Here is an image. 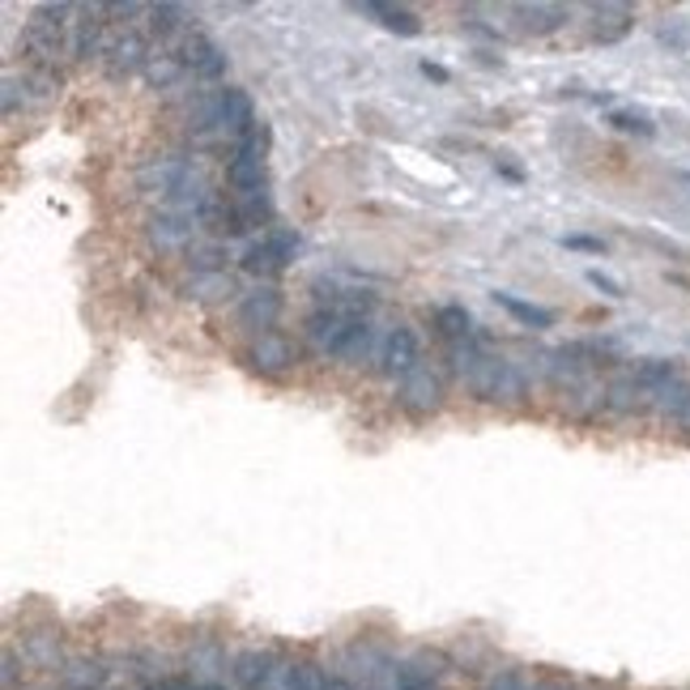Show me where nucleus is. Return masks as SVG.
<instances>
[{
	"label": "nucleus",
	"instance_id": "nucleus-28",
	"mask_svg": "<svg viewBox=\"0 0 690 690\" xmlns=\"http://www.w3.org/2000/svg\"><path fill=\"white\" fill-rule=\"evenodd\" d=\"M533 682L525 678V674H516V669H503V674H494L491 678V690H529Z\"/></svg>",
	"mask_w": 690,
	"mask_h": 690
},
{
	"label": "nucleus",
	"instance_id": "nucleus-20",
	"mask_svg": "<svg viewBox=\"0 0 690 690\" xmlns=\"http://www.w3.org/2000/svg\"><path fill=\"white\" fill-rule=\"evenodd\" d=\"M687 405H690V380L678 371L674 380H665L656 393H652V409L665 418V422H678L682 414H687Z\"/></svg>",
	"mask_w": 690,
	"mask_h": 690
},
{
	"label": "nucleus",
	"instance_id": "nucleus-1",
	"mask_svg": "<svg viewBox=\"0 0 690 690\" xmlns=\"http://www.w3.org/2000/svg\"><path fill=\"white\" fill-rule=\"evenodd\" d=\"M465 384H469V393L478 401H491V405H525V396H529V375L512 358L486 354V349L465 371Z\"/></svg>",
	"mask_w": 690,
	"mask_h": 690
},
{
	"label": "nucleus",
	"instance_id": "nucleus-12",
	"mask_svg": "<svg viewBox=\"0 0 690 690\" xmlns=\"http://www.w3.org/2000/svg\"><path fill=\"white\" fill-rule=\"evenodd\" d=\"M278 316H282V295H278L273 286L251 291V295H244V303H239V324H244L247 333H256V337L273 333Z\"/></svg>",
	"mask_w": 690,
	"mask_h": 690
},
{
	"label": "nucleus",
	"instance_id": "nucleus-24",
	"mask_svg": "<svg viewBox=\"0 0 690 690\" xmlns=\"http://www.w3.org/2000/svg\"><path fill=\"white\" fill-rule=\"evenodd\" d=\"M235 209H239V218H244V231H256V226H269V222H273V200H269L264 188H260V193H239V197H235Z\"/></svg>",
	"mask_w": 690,
	"mask_h": 690
},
{
	"label": "nucleus",
	"instance_id": "nucleus-3",
	"mask_svg": "<svg viewBox=\"0 0 690 690\" xmlns=\"http://www.w3.org/2000/svg\"><path fill=\"white\" fill-rule=\"evenodd\" d=\"M99 60H102V73H107L111 82H128V77L146 73L149 48L137 30H120V35L107 39V48H102Z\"/></svg>",
	"mask_w": 690,
	"mask_h": 690
},
{
	"label": "nucleus",
	"instance_id": "nucleus-19",
	"mask_svg": "<svg viewBox=\"0 0 690 690\" xmlns=\"http://www.w3.org/2000/svg\"><path fill=\"white\" fill-rule=\"evenodd\" d=\"M563 409L571 414V418H580V422H589V418H596L601 409H605V384H596V380H580L576 389H567L563 393Z\"/></svg>",
	"mask_w": 690,
	"mask_h": 690
},
{
	"label": "nucleus",
	"instance_id": "nucleus-17",
	"mask_svg": "<svg viewBox=\"0 0 690 690\" xmlns=\"http://www.w3.org/2000/svg\"><path fill=\"white\" fill-rule=\"evenodd\" d=\"M184 73H188V69H184V60H180V51L175 48H162V44H153V48H149L146 82L153 86V90H171Z\"/></svg>",
	"mask_w": 690,
	"mask_h": 690
},
{
	"label": "nucleus",
	"instance_id": "nucleus-14",
	"mask_svg": "<svg viewBox=\"0 0 690 690\" xmlns=\"http://www.w3.org/2000/svg\"><path fill=\"white\" fill-rule=\"evenodd\" d=\"M197 226H205V231H209V235H218V239H235V235H244V218H239L235 200H226L222 193H209V200L200 205Z\"/></svg>",
	"mask_w": 690,
	"mask_h": 690
},
{
	"label": "nucleus",
	"instance_id": "nucleus-11",
	"mask_svg": "<svg viewBox=\"0 0 690 690\" xmlns=\"http://www.w3.org/2000/svg\"><path fill=\"white\" fill-rule=\"evenodd\" d=\"M247 362H251V371H260V375H286V371L295 367V345L286 342L282 333H264V337L251 342Z\"/></svg>",
	"mask_w": 690,
	"mask_h": 690
},
{
	"label": "nucleus",
	"instance_id": "nucleus-21",
	"mask_svg": "<svg viewBox=\"0 0 690 690\" xmlns=\"http://www.w3.org/2000/svg\"><path fill=\"white\" fill-rule=\"evenodd\" d=\"M512 13L525 17V30H533V35H550V30H558L563 22H571V9H567V4H516Z\"/></svg>",
	"mask_w": 690,
	"mask_h": 690
},
{
	"label": "nucleus",
	"instance_id": "nucleus-8",
	"mask_svg": "<svg viewBox=\"0 0 690 690\" xmlns=\"http://www.w3.org/2000/svg\"><path fill=\"white\" fill-rule=\"evenodd\" d=\"M102 30H107V4H82L77 9V22L69 30V56L73 60H90L102 56Z\"/></svg>",
	"mask_w": 690,
	"mask_h": 690
},
{
	"label": "nucleus",
	"instance_id": "nucleus-35",
	"mask_svg": "<svg viewBox=\"0 0 690 690\" xmlns=\"http://www.w3.org/2000/svg\"><path fill=\"white\" fill-rule=\"evenodd\" d=\"M401 690H440V687H401Z\"/></svg>",
	"mask_w": 690,
	"mask_h": 690
},
{
	"label": "nucleus",
	"instance_id": "nucleus-31",
	"mask_svg": "<svg viewBox=\"0 0 690 690\" xmlns=\"http://www.w3.org/2000/svg\"><path fill=\"white\" fill-rule=\"evenodd\" d=\"M193 678H149L146 690H188Z\"/></svg>",
	"mask_w": 690,
	"mask_h": 690
},
{
	"label": "nucleus",
	"instance_id": "nucleus-36",
	"mask_svg": "<svg viewBox=\"0 0 690 690\" xmlns=\"http://www.w3.org/2000/svg\"><path fill=\"white\" fill-rule=\"evenodd\" d=\"M682 180H687V184H690V171H687V175H682Z\"/></svg>",
	"mask_w": 690,
	"mask_h": 690
},
{
	"label": "nucleus",
	"instance_id": "nucleus-7",
	"mask_svg": "<svg viewBox=\"0 0 690 690\" xmlns=\"http://www.w3.org/2000/svg\"><path fill=\"white\" fill-rule=\"evenodd\" d=\"M180 60H184V69H188L193 77H200V82H218V77L226 73V51L218 48L200 26L180 44Z\"/></svg>",
	"mask_w": 690,
	"mask_h": 690
},
{
	"label": "nucleus",
	"instance_id": "nucleus-22",
	"mask_svg": "<svg viewBox=\"0 0 690 690\" xmlns=\"http://www.w3.org/2000/svg\"><path fill=\"white\" fill-rule=\"evenodd\" d=\"M435 329H440V337H444L447 345L473 342V337H478V333H473V316H469L460 303H447V307L435 311Z\"/></svg>",
	"mask_w": 690,
	"mask_h": 690
},
{
	"label": "nucleus",
	"instance_id": "nucleus-16",
	"mask_svg": "<svg viewBox=\"0 0 690 690\" xmlns=\"http://www.w3.org/2000/svg\"><path fill=\"white\" fill-rule=\"evenodd\" d=\"M358 13H367V17H380V26H389L393 35H405V39H418L422 35V22L409 13V9H401V4H384V0H362V4H354Z\"/></svg>",
	"mask_w": 690,
	"mask_h": 690
},
{
	"label": "nucleus",
	"instance_id": "nucleus-6",
	"mask_svg": "<svg viewBox=\"0 0 690 690\" xmlns=\"http://www.w3.org/2000/svg\"><path fill=\"white\" fill-rule=\"evenodd\" d=\"M396 405L409 414V418H431L440 405H444V380L427 367H418L414 375H405L396 384Z\"/></svg>",
	"mask_w": 690,
	"mask_h": 690
},
{
	"label": "nucleus",
	"instance_id": "nucleus-2",
	"mask_svg": "<svg viewBox=\"0 0 690 690\" xmlns=\"http://www.w3.org/2000/svg\"><path fill=\"white\" fill-rule=\"evenodd\" d=\"M264 128L256 124L247 137L235 141L231 149V162H226V180H231V188H235V197L239 193H260L264 188Z\"/></svg>",
	"mask_w": 690,
	"mask_h": 690
},
{
	"label": "nucleus",
	"instance_id": "nucleus-27",
	"mask_svg": "<svg viewBox=\"0 0 690 690\" xmlns=\"http://www.w3.org/2000/svg\"><path fill=\"white\" fill-rule=\"evenodd\" d=\"M609 124H614L618 133H627V137H652V133H656L652 120H648V115H636V111H614Z\"/></svg>",
	"mask_w": 690,
	"mask_h": 690
},
{
	"label": "nucleus",
	"instance_id": "nucleus-33",
	"mask_svg": "<svg viewBox=\"0 0 690 690\" xmlns=\"http://www.w3.org/2000/svg\"><path fill=\"white\" fill-rule=\"evenodd\" d=\"M494 171H498L503 180H512V184H520V180H525V171H516V167H507V162H494Z\"/></svg>",
	"mask_w": 690,
	"mask_h": 690
},
{
	"label": "nucleus",
	"instance_id": "nucleus-23",
	"mask_svg": "<svg viewBox=\"0 0 690 690\" xmlns=\"http://www.w3.org/2000/svg\"><path fill=\"white\" fill-rule=\"evenodd\" d=\"M494 303L507 311V316H516L525 329H554V311H545V307H538V303H525V298H516V295H507V291H498L494 295Z\"/></svg>",
	"mask_w": 690,
	"mask_h": 690
},
{
	"label": "nucleus",
	"instance_id": "nucleus-34",
	"mask_svg": "<svg viewBox=\"0 0 690 690\" xmlns=\"http://www.w3.org/2000/svg\"><path fill=\"white\" fill-rule=\"evenodd\" d=\"M188 690H226V687H222V682H200V678H193Z\"/></svg>",
	"mask_w": 690,
	"mask_h": 690
},
{
	"label": "nucleus",
	"instance_id": "nucleus-4",
	"mask_svg": "<svg viewBox=\"0 0 690 690\" xmlns=\"http://www.w3.org/2000/svg\"><path fill=\"white\" fill-rule=\"evenodd\" d=\"M358 324H362V320H349V316L316 307V311L307 316V342H311L316 354H324V358H342L349 337L358 333Z\"/></svg>",
	"mask_w": 690,
	"mask_h": 690
},
{
	"label": "nucleus",
	"instance_id": "nucleus-10",
	"mask_svg": "<svg viewBox=\"0 0 690 690\" xmlns=\"http://www.w3.org/2000/svg\"><path fill=\"white\" fill-rule=\"evenodd\" d=\"M380 371H384V375H393V380H405V375H414V371H418V337H414L405 324L389 329V337H384V354H380Z\"/></svg>",
	"mask_w": 690,
	"mask_h": 690
},
{
	"label": "nucleus",
	"instance_id": "nucleus-25",
	"mask_svg": "<svg viewBox=\"0 0 690 690\" xmlns=\"http://www.w3.org/2000/svg\"><path fill=\"white\" fill-rule=\"evenodd\" d=\"M231 295H235V282L226 273H200L188 282V298H197V303H218V298Z\"/></svg>",
	"mask_w": 690,
	"mask_h": 690
},
{
	"label": "nucleus",
	"instance_id": "nucleus-30",
	"mask_svg": "<svg viewBox=\"0 0 690 690\" xmlns=\"http://www.w3.org/2000/svg\"><path fill=\"white\" fill-rule=\"evenodd\" d=\"M563 244L576 247V251H605V239H592V235H567Z\"/></svg>",
	"mask_w": 690,
	"mask_h": 690
},
{
	"label": "nucleus",
	"instance_id": "nucleus-15",
	"mask_svg": "<svg viewBox=\"0 0 690 690\" xmlns=\"http://www.w3.org/2000/svg\"><path fill=\"white\" fill-rule=\"evenodd\" d=\"M605 409H609V414H618V418L640 414V409H652V401H648V393L640 389V380H636V371H631V367H627V371H618V375L605 384Z\"/></svg>",
	"mask_w": 690,
	"mask_h": 690
},
{
	"label": "nucleus",
	"instance_id": "nucleus-5",
	"mask_svg": "<svg viewBox=\"0 0 690 690\" xmlns=\"http://www.w3.org/2000/svg\"><path fill=\"white\" fill-rule=\"evenodd\" d=\"M298 251V235L291 231H269L260 244H251L244 251V269L251 278H278Z\"/></svg>",
	"mask_w": 690,
	"mask_h": 690
},
{
	"label": "nucleus",
	"instance_id": "nucleus-29",
	"mask_svg": "<svg viewBox=\"0 0 690 690\" xmlns=\"http://www.w3.org/2000/svg\"><path fill=\"white\" fill-rule=\"evenodd\" d=\"M589 282H592V286H596V291H601L605 298H623V286H618L614 278H605L601 269H589Z\"/></svg>",
	"mask_w": 690,
	"mask_h": 690
},
{
	"label": "nucleus",
	"instance_id": "nucleus-32",
	"mask_svg": "<svg viewBox=\"0 0 690 690\" xmlns=\"http://www.w3.org/2000/svg\"><path fill=\"white\" fill-rule=\"evenodd\" d=\"M422 73H427L431 82H452V73H447L444 64H431V60H422Z\"/></svg>",
	"mask_w": 690,
	"mask_h": 690
},
{
	"label": "nucleus",
	"instance_id": "nucleus-18",
	"mask_svg": "<svg viewBox=\"0 0 690 690\" xmlns=\"http://www.w3.org/2000/svg\"><path fill=\"white\" fill-rule=\"evenodd\" d=\"M149 239L153 247H162V251H180V247L193 244V218H180V213H158L153 222H149Z\"/></svg>",
	"mask_w": 690,
	"mask_h": 690
},
{
	"label": "nucleus",
	"instance_id": "nucleus-26",
	"mask_svg": "<svg viewBox=\"0 0 690 690\" xmlns=\"http://www.w3.org/2000/svg\"><path fill=\"white\" fill-rule=\"evenodd\" d=\"M188 264H197L200 273H226V247L209 244V247H188Z\"/></svg>",
	"mask_w": 690,
	"mask_h": 690
},
{
	"label": "nucleus",
	"instance_id": "nucleus-9",
	"mask_svg": "<svg viewBox=\"0 0 690 690\" xmlns=\"http://www.w3.org/2000/svg\"><path fill=\"white\" fill-rule=\"evenodd\" d=\"M251 128H256V111H251L247 90H239V86L218 90V133L239 141V137H247Z\"/></svg>",
	"mask_w": 690,
	"mask_h": 690
},
{
	"label": "nucleus",
	"instance_id": "nucleus-13",
	"mask_svg": "<svg viewBox=\"0 0 690 690\" xmlns=\"http://www.w3.org/2000/svg\"><path fill=\"white\" fill-rule=\"evenodd\" d=\"M592 39L596 44H618L636 30V13L631 4H618V0H605V4H592Z\"/></svg>",
	"mask_w": 690,
	"mask_h": 690
}]
</instances>
